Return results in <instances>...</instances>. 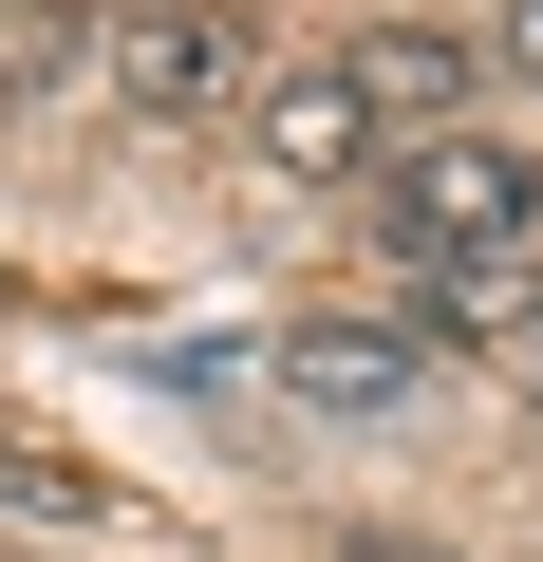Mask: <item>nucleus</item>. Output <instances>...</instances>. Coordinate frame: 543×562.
Here are the masks:
<instances>
[{
	"instance_id": "nucleus-1",
	"label": "nucleus",
	"mask_w": 543,
	"mask_h": 562,
	"mask_svg": "<svg viewBox=\"0 0 543 562\" xmlns=\"http://www.w3.org/2000/svg\"><path fill=\"white\" fill-rule=\"evenodd\" d=\"M543 225V150H506V132H412L394 150V262H450V244H524Z\"/></svg>"
},
{
	"instance_id": "nucleus-2",
	"label": "nucleus",
	"mask_w": 543,
	"mask_h": 562,
	"mask_svg": "<svg viewBox=\"0 0 543 562\" xmlns=\"http://www.w3.org/2000/svg\"><path fill=\"white\" fill-rule=\"evenodd\" d=\"M412 375H431L412 319H282V357H262V394H282V413H338V431L412 413Z\"/></svg>"
},
{
	"instance_id": "nucleus-3",
	"label": "nucleus",
	"mask_w": 543,
	"mask_h": 562,
	"mask_svg": "<svg viewBox=\"0 0 543 562\" xmlns=\"http://www.w3.org/2000/svg\"><path fill=\"white\" fill-rule=\"evenodd\" d=\"M244 150L282 169V188H338V169H375V113H357L338 57H262L244 76Z\"/></svg>"
},
{
	"instance_id": "nucleus-4",
	"label": "nucleus",
	"mask_w": 543,
	"mask_h": 562,
	"mask_svg": "<svg viewBox=\"0 0 543 562\" xmlns=\"http://www.w3.org/2000/svg\"><path fill=\"white\" fill-rule=\"evenodd\" d=\"M262 57H244V20H225V0H132V20H113V94L132 113H225Z\"/></svg>"
},
{
	"instance_id": "nucleus-5",
	"label": "nucleus",
	"mask_w": 543,
	"mask_h": 562,
	"mask_svg": "<svg viewBox=\"0 0 543 562\" xmlns=\"http://www.w3.org/2000/svg\"><path fill=\"white\" fill-rule=\"evenodd\" d=\"M412 338H450V357H524V338H543V262H524V244H450V262H412Z\"/></svg>"
},
{
	"instance_id": "nucleus-6",
	"label": "nucleus",
	"mask_w": 543,
	"mask_h": 562,
	"mask_svg": "<svg viewBox=\"0 0 543 562\" xmlns=\"http://www.w3.org/2000/svg\"><path fill=\"white\" fill-rule=\"evenodd\" d=\"M338 76H357L375 132H450V113H468V38H450V20H375Z\"/></svg>"
},
{
	"instance_id": "nucleus-7",
	"label": "nucleus",
	"mask_w": 543,
	"mask_h": 562,
	"mask_svg": "<svg viewBox=\"0 0 543 562\" xmlns=\"http://www.w3.org/2000/svg\"><path fill=\"white\" fill-rule=\"evenodd\" d=\"M506 76H524V94H543V0H506Z\"/></svg>"
},
{
	"instance_id": "nucleus-8",
	"label": "nucleus",
	"mask_w": 543,
	"mask_h": 562,
	"mask_svg": "<svg viewBox=\"0 0 543 562\" xmlns=\"http://www.w3.org/2000/svg\"><path fill=\"white\" fill-rule=\"evenodd\" d=\"M524 394H543V338H524Z\"/></svg>"
}]
</instances>
